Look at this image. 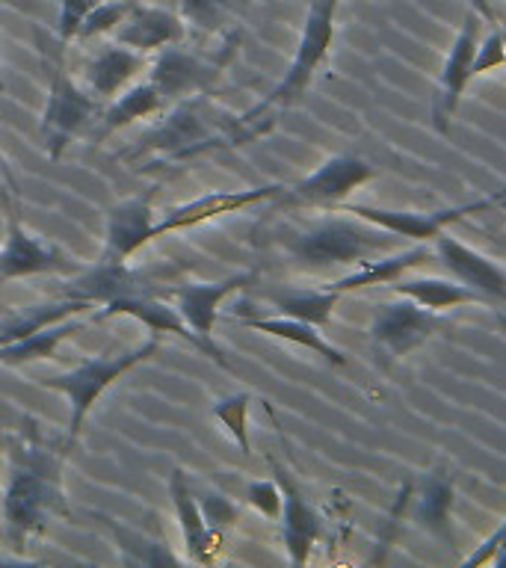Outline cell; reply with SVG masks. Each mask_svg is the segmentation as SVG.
I'll return each instance as SVG.
<instances>
[{
  "instance_id": "22",
  "label": "cell",
  "mask_w": 506,
  "mask_h": 568,
  "mask_svg": "<svg viewBox=\"0 0 506 568\" xmlns=\"http://www.w3.org/2000/svg\"><path fill=\"white\" fill-rule=\"evenodd\" d=\"M169 106V101L160 95V89L151 83V80H142V83H133L110 101L101 119H98V131H92L95 140H107L110 133L122 131L128 124L140 122V119H151V115L163 113Z\"/></svg>"
},
{
  "instance_id": "32",
  "label": "cell",
  "mask_w": 506,
  "mask_h": 568,
  "mask_svg": "<svg viewBox=\"0 0 506 568\" xmlns=\"http://www.w3.org/2000/svg\"><path fill=\"white\" fill-rule=\"evenodd\" d=\"M133 7H136L133 0H101V3H98L95 9H89L87 18L80 21V30L74 39L89 42V39H95V36L115 33V27L122 24Z\"/></svg>"
},
{
  "instance_id": "31",
  "label": "cell",
  "mask_w": 506,
  "mask_h": 568,
  "mask_svg": "<svg viewBox=\"0 0 506 568\" xmlns=\"http://www.w3.org/2000/svg\"><path fill=\"white\" fill-rule=\"evenodd\" d=\"M249 406H252V394L240 390V394H229L213 403L211 415L225 426V433L234 438L243 456H252V444H249Z\"/></svg>"
},
{
  "instance_id": "11",
  "label": "cell",
  "mask_w": 506,
  "mask_h": 568,
  "mask_svg": "<svg viewBox=\"0 0 506 568\" xmlns=\"http://www.w3.org/2000/svg\"><path fill=\"white\" fill-rule=\"evenodd\" d=\"M479 21H483V16H479L477 9L465 16V24H462L459 36H456L447 60H444L442 83H438V92H435L433 101V128L438 133L451 131L456 106H459L465 89L474 80V57H477L479 48Z\"/></svg>"
},
{
  "instance_id": "16",
  "label": "cell",
  "mask_w": 506,
  "mask_h": 568,
  "mask_svg": "<svg viewBox=\"0 0 506 568\" xmlns=\"http://www.w3.org/2000/svg\"><path fill=\"white\" fill-rule=\"evenodd\" d=\"M270 468L275 474V483L282 488V536L287 557L293 566H305L311 550L323 539V521L314 506L302 497L300 486L293 483L291 470L282 468L279 462L270 459Z\"/></svg>"
},
{
  "instance_id": "5",
  "label": "cell",
  "mask_w": 506,
  "mask_h": 568,
  "mask_svg": "<svg viewBox=\"0 0 506 568\" xmlns=\"http://www.w3.org/2000/svg\"><path fill=\"white\" fill-rule=\"evenodd\" d=\"M101 113L104 110L98 104V98L92 92H83L65 74V69L57 65L51 78V92H48V106H44L42 115V140L48 145V158H60L71 142L83 136L101 119Z\"/></svg>"
},
{
  "instance_id": "7",
  "label": "cell",
  "mask_w": 506,
  "mask_h": 568,
  "mask_svg": "<svg viewBox=\"0 0 506 568\" xmlns=\"http://www.w3.org/2000/svg\"><path fill=\"white\" fill-rule=\"evenodd\" d=\"M506 202V190L495 195H486V199H479V202H468V204H456V207H442V211H382V207H371V204H335L328 213H353L358 220L373 222V225H380V229L391 231V234H397L403 240H417V243H426V240H435L442 234L447 225L453 222L465 220L470 213H483L488 207H495V204Z\"/></svg>"
},
{
  "instance_id": "23",
  "label": "cell",
  "mask_w": 506,
  "mask_h": 568,
  "mask_svg": "<svg viewBox=\"0 0 506 568\" xmlns=\"http://www.w3.org/2000/svg\"><path fill=\"white\" fill-rule=\"evenodd\" d=\"M426 257H429V248L426 246H415V248H406V252H394V255L382 257V261H364L362 270L353 275H344V278H337V282H328L323 284L326 291H335V293H355V291H364V287H376V284H391L403 278L408 270H415L417 264H424Z\"/></svg>"
},
{
  "instance_id": "33",
  "label": "cell",
  "mask_w": 506,
  "mask_h": 568,
  "mask_svg": "<svg viewBox=\"0 0 506 568\" xmlns=\"http://www.w3.org/2000/svg\"><path fill=\"white\" fill-rule=\"evenodd\" d=\"M249 506H255L264 518H282V488L275 479H257L246 486Z\"/></svg>"
},
{
  "instance_id": "6",
  "label": "cell",
  "mask_w": 506,
  "mask_h": 568,
  "mask_svg": "<svg viewBox=\"0 0 506 568\" xmlns=\"http://www.w3.org/2000/svg\"><path fill=\"white\" fill-rule=\"evenodd\" d=\"M213 131H216V113L208 104L204 92H199V95L175 101V106L169 110L158 131H151L145 140H140V145L124 158H136V154H145V151L186 158V154H195L199 149L213 145Z\"/></svg>"
},
{
  "instance_id": "9",
  "label": "cell",
  "mask_w": 506,
  "mask_h": 568,
  "mask_svg": "<svg viewBox=\"0 0 506 568\" xmlns=\"http://www.w3.org/2000/svg\"><path fill=\"white\" fill-rule=\"evenodd\" d=\"M87 266L65 255L60 246L36 240L30 231L18 222L16 211L9 213V231L0 246V284L12 278H30V275H78Z\"/></svg>"
},
{
  "instance_id": "27",
  "label": "cell",
  "mask_w": 506,
  "mask_h": 568,
  "mask_svg": "<svg viewBox=\"0 0 506 568\" xmlns=\"http://www.w3.org/2000/svg\"><path fill=\"white\" fill-rule=\"evenodd\" d=\"M87 308H92V302L74 300V296H62V300L18 311L16 317H9L0 323V346L16 344L21 337L33 335V332H39V328L44 326H53V323H62V320L74 317V314H80V311Z\"/></svg>"
},
{
  "instance_id": "34",
  "label": "cell",
  "mask_w": 506,
  "mask_h": 568,
  "mask_svg": "<svg viewBox=\"0 0 506 568\" xmlns=\"http://www.w3.org/2000/svg\"><path fill=\"white\" fill-rule=\"evenodd\" d=\"M497 65H506V42H504V27H500V21L492 27V33L486 36V42H479L477 57H474V78L497 69Z\"/></svg>"
},
{
  "instance_id": "19",
  "label": "cell",
  "mask_w": 506,
  "mask_h": 568,
  "mask_svg": "<svg viewBox=\"0 0 506 568\" xmlns=\"http://www.w3.org/2000/svg\"><path fill=\"white\" fill-rule=\"evenodd\" d=\"M435 252L442 257V264L453 273V278L462 284H468L470 291H477L486 296V302H500L506 305V273L495 261H488L486 255H479L470 246L459 243V240L438 234L435 237Z\"/></svg>"
},
{
  "instance_id": "4",
  "label": "cell",
  "mask_w": 506,
  "mask_h": 568,
  "mask_svg": "<svg viewBox=\"0 0 506 568\" xmlns=\"http://www.w3.org/2000/svg\"><path fill=\"white\" fill-rule=\"evenodd\" d=\"M160 353V335L151 332V337L145 344L133 346L128 353L119 355H104V358H89V362L78 364L74 371L60 373V376H51L44 379L42 385L51 390H60L69 397L71 406V420H69V435H65V444H74L80 435V426L87 420V415L95 406V399L104 394L115 379H122L124 373H131L136 364L149 362Z\"/></svg>"
},
{
  "instance_id": "40",
  "label": "cell",
  "mask_w": 506,
  "mask_h": 568,
  "mask_svg": "<svg viewBox=\"0 0 506 568\" xmlns=\"http://www.w3.org/2000/svg\"><path fill=\"white\" fill-rule=\"evenodd\" d=\"M504 42H506V30H504Z\"/></svg>"
},
{
  "instance_id": "21",
  "label": "cell",
  "mask_w": 506,
  "mask_h": 568,
  "mask_svg": "<svg viewBox=\"0 0 506 568\" xmlns=\"http://www.w3.org/2000/svg\"><path fill=\"white\" fill-rule=\"evenodd\" d=\"M142 71H149L145 53L115 42L87 65V87L98 101H113L115 95H122L124 89L136 83Z\"/></svg>"
},
{
  "instance_id": "26",
  "label": "cell",
  "mask_w": 506,
  "mask_h": 568,
  "mask_svg": "<svg viewBox=\"0 0 506 568\" xmlns=\"http://www.w3.org/2000/svg\"><path fill=\"white\" fill-rule=\"evenodd\" d=\"M89 326H95V320H62V323H53V326H44L33 335L21 337L16 344L0 346V364H9V367H18V364L39 362V358H51L57 353V346L69 337L87 332Z\"/></svg>"
},
{
  "instance_id": "8",
  "label": "cell",
  "mask_w": 506,
  "mask_h": 568,
  "mask_svg": "<svg viewBox=\"0 0 506 568\" xmlns=\"http://www.w3.org/2000/svg\"><path fill=\"white\" fill-rule=\"evenodd\" d=\"M376 175L371 163H364L355 154H337V158L326 160L317 172H311L308 178H302L300 184L284 186V193L279 195L282 207H320V211H332L335 204H341L350 193H355L358 186L367 184Z\"/></svg>"
},
{
  "instance_id": "10",
  "label": "cell",
  "mask_w": 506,
  "mask_h": 568,
  "mask_svg": "<svg viewBox=\"0 0 506 568\" xmlns=\"http://www.w3.org/2000/svg\"><path fill=\"white\" fill-rule=\"evenodd\" d=\"M442 328L444 320L435 311L417 305L408 296H399V300L385 302V305L376 308V317L371 323V337L385 355L403 358V355L417 349Z\"/></svg>"
},
{
  "instance_id": "28",
  "label": "cell",
  "mask_w": 506,
  "mask_h": 568,
  "mask_svg": "<svg viewBox=\"0 0 506 568\" xmlns=\"http://www.w3.org/2000/svg\"><path fill=\"white\" fill-rule=\"evenodd\" d=\"M453 483L444 474V468H435L421 486V500H417V521L424 524L426 530L453 545Z\"/></svg>"
},
{
  "instance_id": "35",
  "label": "cell",
  "mask_w": 506,
  "mask_h": 568,
  "mask_svg": "<svg viewBox=\"0 0 506 568\" xmlns=\"http://www.w3.org/2000/svg\"><path fill=\"white\" fill-rule=\"evenodd\" d=\"M199 506H202L204 524H208L213 532H220V536H225V530L234 527V521H237V506L231 504L229 497L216 495V491L204 497Z\"/></svg>"
},
{
  "instance_id": "12",
  "label": "cell",
  "mask_w": 506,
  "mask_h": 568,
  "mask_svg": "<svg viewBox=\"0 0 506 568\" xmlns=\"http://www.w3.org/2000/svg\"><path fill=\"white\" fill-rule=\"evenodd\" d=\"M154 190L142 195H131L115 202L107 211V243L98 264L124 266L145 243L154 240V211H151Z\"/></svg>"
},
{
  "instance_id": "39",
  "label": "cell",
  "mask_w": 506,
  "mask_h": 568,
  "mask_svg": "<svg viewBox=\"0 0 506 568\" xmlns=\"http://www.w3.org/2000/svg\"><path fill=\"white\" fill-rule=\"evenodd\" d=\"M7 89V83H3V69H0V92Z\"/></svg>"
},
{
  "instance_id": "3",
  "label": "cell",
  "mask_w": 506,
  "mask_h": 568,
  "mask_svg": "<svg viewBox=\"0 0 506 568\" xmlns=\"http://www.w3.org/2000/svg\"><path fill=\"white\" fill-rule=\"evenodd\" d=\"M341 0H311L308 16H305V27H302L300 44H296V57H293L291 69L284 71L282 83L264 98L257 101L252 110L234 119L237 128L255 124L264 113H270L273 106H293L305 92H308L311 80L320 71V65L326 62L332 39H335V12Z\"/></svg>"
},
{
  "instance_id": "36",
  "label": "cell",
  "mask_w": 506,
  "mask_h": 568,
  "mask_svg": "<svg viewBox=\"0 0 506 568\" xmlns=\"http://www.w3.org/2000/svg\"><path fill=\"white\" fill-rule=\"evenodd\" d=\"M101 0H60V24H57V33H60V42H71L80 30V21L87 18L89 9H95Z\"/></svg>"
},
{
  "instance_id": "17",
  "label": "cell",
  "mask_w": 506,
  "mask_h": 568,
  "mask_svg": "<svg viewBox=\"0 0 506 568\" xmlns=\"http://www.w3.org/2000/svg\"><path fill=\"white\" fill-rule=\"evenodd\" d=\"M216 74H220L216 65L184 51L181 44H169V48L158 51L154 62L149 65V80L160 89V95L166 98L169 104L181 101V98L208 92Z\"/></svg>"
},
{
  "instance_id": "1",
  "label": "cell",
  "mask_w": 506,
  "mask_h": 568,
  "mask_svg": "<svg viewBox=\"0 0 506 568\" xmlns=\"http://www.w3.org/2000/svg\"><path fill=\"white\" fill-rule=\"evenodd\" d=\"M69 444L44 442L27 417L21 433L9 442V479L3 488V524L9 548H27L42 539L53 518H69V500L62 488V468Z\"/></svg>"
},
{
  "instance_id": "20",
  "label": "cell",
  "mask_w": 506,
  "mask_h": 568,
  "mask_svg": "<svg viewBox=\"0 0 506 568\" xmlns=\"http://www.w3.org/2000/svg\"><path fill=\"white\" fill-rule=\"evenodd\" d=\"M184 36V18L158 7H133L122 24L115 27V42L140 53H154L169 44H181Z\"/></svg>"
},
{
  "instance_id": "15",
  "label": "cell",
  "mask_w": 506,
  "mask_h": 568,
  "mask_svg": "<svg viewBox=\"0 0 506 568\" xmlns=\"http://www.w3.org/2000/svg\"><path fill=\"white\" fill-rule=\"evenodd\" d=\"M257 278L255 270L249 273L229 275V278H220V282H195V284H178L172 287V296L178 300V314L184 317V323L193 328L195 335L202 337L204 344L222 353L220 346L213 344V326H216V317H220V305L229 300L231 293H237L240 287H246Z\"/></svg>"
},
{
  "instance_id": "2",
  "label": "cell",
  "mask_w": 506,
  "mask_h": 568,
  "mask_svg": "<svg viewBox=\"0 0 506 568\" xmlns=\"http://www.w3.org/2000/svg\"><path fill=\"white\" fill-rule=\"evenodd\" d=\"M397 240L403 237L344 213L293 234L287 252L305 266H350L373 261L380 252H391Z\"/></svg>"
},
{
  "instance_id": "25",
  "label": "cell",
  "mask_w": 506,
  "mask_h": 568,
  "mask_svg": "<svg viewBox=\"0 0 506 568\" xmlns=\"http://www.w3.org/2000/svg\"><path fill=\"white\" fill-rule=\"evenodd\" d=\"M243 326L252 328V332H264L270 337H279V341H287V344L305 346L311 353L323 355L332 367H346V355L332 346L326 337L320 335L317 326H311L305 320H293V317H255V320H240Z\"/></svg>"
},
{
  "instance_id": "18",
  "label": "cell",
  "mask_w": 506,
  "mask_h": 568,
  "mask_svg": "<svg viewBox=\"0 0 506 568\" xmlns=\"http://www.w3.org/2000/svg\"><path fill=\"white\" fill-rule=\"evenodd\" d=\"M169 497H172V506H175L178 527H181V539H184V550L190 562H199V566L213 562L222 554V548H225V536L213 532L204 524L202 506L193 497L190 479H186L181 468L172 470V477H169Z\"/></svg>"
},
{
  "instance_id": "29",
  "label": "cell",
  "mask_w": 506,
  "mask_h": 568,
  "mask_svg": "<svg viewBox=\"0 0 506 568\" xmlns=\"http://www.w3.org/2000/svg\"><path fill=\"white\" fill-rule=\"evenodd\" d=\"M337 300H341V293L326 291V287H320V291L270 293V302L282 311L284 317L305 320V323H311V326L317 328H323L328 320H332V311H335Z\"/></svg>"
},
{
  "instance_id": "24",
  "label": "cell",
  "mask_w": 506,
  "mask_h": 568,
  "mask_svg": "<svg viewBox=\"0 0 506 568\" xmlns=\"http://www.w3.org/2000/svg\"><path fill=\"white\" fill-rule=\"evenodd\" d=\"M397 296H408L415 300L417 305L442 314V311H451L456 305H474V302H486V296L477 291H470L468 284L451 282V278H429V275H421V278H406V282H391L385 284Z\"/></svg>"
},
{
  "instance_id": "13",
  "label": "cell",
  "mask_w": 506,
  "mask_h": 568,
  "mask_svg": "<svg viewBox=\"0 0 506 568\" xmlns=\"http://www.w3.org/2000/svg\"><path fill=\"white\" fill-rule=\"evenodd\" d=\"M115 314H124V317H133L140 320L142 326H149L154 335H175L181 337V341H186V344L193 346V349H202L204 355H211L213 362L220 364V367H225V371H231L229 358L222 353H216V349H211V346L204 344L202 337L195 335L193 328L186 326L184 317L178 314V308H172L169 302H163L158 296V293H133V296H115V300H110L104 305V308L98 311L95 323H101V320L107 317H115Z\"/></svg>"
},
{
  "instance_id": "37",
  "label": "cell",
  "mask_w": 506,
  "mask_h": 568,
  "mask_svg": "<svg viewBox=\"0 0 506 568\" xmlns=\"http://www.w3.org/2000/svg\"><path fill=\"white\" fill-rule=\"evenodd\" d=\"M500 550H506V521L500 524V530L492 532V539L483 541L465 562H468V566H483V562H492Z\"/></svg>"
},
{
  "instance_id": "30",
  "label": "cell",
  "mask_w": 506,
  "mask_h": 568,
  "mask_svg": "<svg viewBox=\"0 0 506 568\" xmlns=\"http://www.w3.org/2000/svg\"><path fill=\"white\" fill-rule=\"evenodd\" d=\"M178 7L184 24L199 27L204 33H220L234 21L243 0H178Z\"/></svg>"
},
{
  "instance_id": "14",
  "label": "cell",
  "mask_w": 506,
  "mask_h": 568,
  "mask_svg": "<svg viewBox=\"0 0 506 568\" xmlns=\"http://www.w3.org/2000/svg\"><path fill=\"white\" fill-rule=\"evenodd\" d=\"M284 193V184H266V186H252V190H234V193H208L199 195L193 202L178 204L160 222H154V237L163 234H175V231L195 229L204 222L220 220L229 213H240L243 207H252L257 202H270Z\"/></svg>"
},
{
  "instance_id": "38",
  "label": "cell",
  "mask_w": 506,
  "mask_h": 568,
  "mask_svg": "<svg viewBox=\"0 0 506 568\" xmlns=\"http://www.w3.org/2000/svg\"><path fill=\"white\" fill-rule=\"evenodd\" d=\"M9 190H12V186L7 184V169H3V163H0V211L7 213H12V195H9Z\"/></svg>"
}]
</instances>
